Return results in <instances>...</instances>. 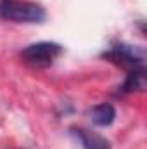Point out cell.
Segmentation results:
<instances>
[{"mask_svg": "<svg viewBox=\"0 0 147 149\" xmlns=\"http://www.w3.org/2000/svg\"><path fill=\"white\" fill-rule=\"evenodd\" d=\"M90 120L97 127H109L116 120V109H114L112 104H107V102L97 104L90 109Z\"/></svg>", "mask_w": 147, "mask_h": 149, "instance_id": "obj_5", "label": "cell"}, {"mask_svg": "<svg viewBox=\"0 0 147 149\" xmlns=\"http://www.w3.org/2000/svg\"><path fill=\"white\" fill-rule=\"evenodd\" d=\"M62 54V47L55 42H38L28 45L23 52L21 57L24 63L35 66V68H49L54 64V61Z\"/></svg>", "mask_w": 147, "mask_h": 149, "instance_id": "obj_2", "label": "cell"}, {"mask_svg": "<svg viewBox=\"0 0 147 149\" xmlns=\"http://www.w3.org/2000/svg\"><path fill=\"white\" fill-rule=\"evenodd\" d=\"M0 16L14 23H42L45 19V9L35 2L3 0L0 3Z\"/></svg>", "mask_w": 147, "mask_h": 149, "instance_id": "obj_1", "label": "cell"}, {"mask_svg": "<svg viewBox=\"0 0 147 149\" xmlns=\"http://www.w3.org/2000/svg\"><path fill=\"white\" fill-rule=\"evenodd\" d=\"M71 134L80 141L83 149H111L109 141L97 132L87 128H71Z\"/></svg>", "mask_w": 147, "mask_h": 149, "instance_id": "obj_4", "label": "cell"}, {"mask_svg": "<svg viewBox=\"0 0 147 149\" xmlns=\"http://www.w3.org/2000/svg\"><path fill=\"white\" fill-rule=\"evenodd\" d=\"M104 57H107L114 64H119L121 68H126L128 71L137 70V68H144V63H146L144 49L135 47V45H126V43L112 45L104 54Z\"/></svg>", "mask_w": 147, "mask_h": 149, "instance_id": "obj_3", "label": "cell"}, {"mask_svg": "<svg viewBox=\"0 0 147 149\" xmlns=\"http://www.w3.org/2000/svg\"><path fill=\"white\" fill-rule=\"evenodd\" d=\"M146 68H137V70H130L126 74V80L123 83V92L130 94V92H144L146 90Z\"/></svg>", "mask_w": 147, "mask_h": 149, "instance_id": "obj_6", "label": "cell"}]
</instances>
